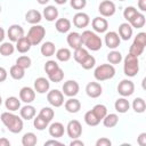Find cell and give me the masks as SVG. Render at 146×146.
I'll list each match as a JSON object with an SVG mask.
<instances>
[{"label": "cell", "mask_w": 146, "mask_h": 146, "mask_svg": "<svg viewBox=\"0 0 146 146\" xmlns=\"http://www.w3.org/2000/svg\"><path fill=\"white\" fill-rule=\"evenodd\" d=\"M0 120L3 123V125L11 132V133H18L23 130L24 123H23V119L16 114H14L10 111L3 112L0 115Z\"/></svg>", "instance_id": "1"}, {"label": "cell", "mask_w": 146, "mask_h": 146, "mask_svg": "<svg viewBox=\"0 0 146 146\" xmlns=\"http://www.w3.org/2000/svg\"><path fill=\"white\" fill-rule=\"evenodd\" d=\"M81 39H82V46H84V48H87L88 50L98 51L103 47V41L100 36L98 35V33L94 31L84 30L81 34Z\"/></svg>", "instance_id": "2"}, {"label": "cell", "mask_w": 146, "mask_h": 146, "mask_svg": "<svg viewBox=\"0 0 146 146\" xmlns=\"http://www.w3.org/2000/svg\"><path fill=\"white\" fill-rule=\"evenodd\" d=\"M115 75V67L112 64H100L94 71V76L97 81H106L113 79Z\"/></svg>", "instance_id": "3"}, {"label": "cell", "mask_w": 146, "mask_h": 146, "mask_svg": "<svg viewBox=\"0 0 146 146\" xmlns=\"http://www.w3.org/2000/svg\"><path fill=\"white\" fill-rule=\"evenodd\" d=\"M123 72L127 76L133 78L139 72V59L138 57L128 54L123 59Z\"/></svg>", "instance_id": "4"}, {"label": "cell", "mask_w": 146, "mask_h": 146, "mask_svg": "<svg viewBox=\"0 0 146 146\" xmlns=\"http://www.w3.org/2000/svg\"><path fill=\"white\" fill-rule=\"evenodd\" d=\"M44 35H46V29L40 24H35L30 27L26 36L30 40L32 46H36L42 42Z\"/></svg>", "instance_id": "5"}, {"label": "cell", "mask_w": 146, "mask_h": 146, "mask_svg": "<svg viewBox=\"0 0 146 146\" xmlns=\"http://www.w3.org/2000/svg\"><path fill=\"white\" fill-rule=\"evenodd\" d=\"M145 46H146V33L145 32H139L135 36L133 42L131 43V46L129 48V54H131L136 57H139L144 52Z\"/></svg>", "instance_id": "6"}, {"label": "cell", "mask_w": 146, "mask_h": 146, "mask_svg": "<svg viewBox=\"0 0 146 146\" xmlns=\"http://www.w3.org/2000/svg\"><path fill=\"white\" fill-rule=\"evenodd\" d=\"M47 100L54 107H60L64 104V94L58 89H52L47 92Z\"/></svg>", "instance_id": "7"}, {"label": "cell", "mask_w": 146, "mask_h": 146, "mask_svg": "<svg viewBox=\"0 0 146 146\" xmlns=\"http://www.w3.org/2000/svg\"><path fill=\"white\" fill-rule=\"evenodd\" d=\"M117 92L122 97H129L135 92V83L129 79H123L117 84Z\"/></svg>", "instance_id": "8"}, {"label": "cell", "mask_w": 146, "mask_h": 146, "mask_svg": "<svg viewBox=\"0 0 146 146\" xmlns=\"http://www.w3.org/2000/svg\"><path fill=\"white\" fill-rule=\"evenodd\" d=\"M66 133L70 138H79L82 135V124L78 120H71L66 125Z\"/></svg>", "instance_id": "9"}, {"label": "cell", "mask_w": 146, "mask_h": 146, "mask_svg": "<svg viewBox=\"0 0 146 146\" xmlns=\"http://www.w3.org/2000/svg\"><path fill=\"white\" fill-rule=\"evenodd\" d=\"M98 11L103 17H111L115 14L116 7L115 3L111 0H104L98 6Z\"/></svg>", "instance_id": "10"}, {"label": "cell", "mask_w": 146, "mask_h": 146, "mask_svg": "<svg viewBox=\"0 0 146 146\" xmlns=\"http://www.w3.org/2000/svg\"><path fill=\"white\" fill-rule=\"evenodd\" d=\"M105 44L108 49H116L120 43H121V39L117 34V32L115 31H110V32H105V38H104Z\"/></svg>", "instance_id": "11"}, {"label": "cell", "mask_w": 146, "mask_h": 146, "mask_svg": "<svg viewBox=\"0 0 146 146\" xmlns=\"http://www.w3.org/2000/svg\"><path fill=\"white\" fill-rule=\"evenodd\" d=\"M62 92L67 96V97H75L79 94L80 90V86L75 80H67L66 82H64L63 88H62Z\"/></svg>", "instance_id": "12"}, {"label": "cell", "mask_w": 146, "mask_h": 146, "mask_svg": "<svg viewBox=\"0 0 146 146\" xmlns=\"http://www.w3.org/2000/svg\"><path fill=\"white\" fill-rule=\"evenodd\" d=\"M90 24V17L87 13L78 11L73 16V25L78 29H84Z\"/></svg>", "instance_id": "13"}, {"label": "cell", "mask_w": 146, "mask_h": 146, "mask_svg": "<svg viewBox=\"0 0 146 146\" xmlns=\"http://www.w3.org/2000/svg\"><path fill=\"white\" fill-rule=\"evenodd\" d=\"M91 26H92L94 32H96V33H105V32H107V29H108V22L103 16L102 17H95L91 21Z\"/></svg>", "instance_id": "14"}, {"label": "cell", "mask_w": 146, "mask_h": 146, "mask_svg": "<svg viewBox=\"0 0 146 146\" xmlns=\"http://www.w3.org/2000/svg\"><path fill=\"white\" fill-rule=\"evenodd\" d=\"M7 36L11 42H16L18 39L24 36V29L18 24H13L7 31Z\"/></svg>", "instance_id": "15"}, {"label": "cell", "mask_w": 146, "mask_h": 146, "mask_svg": "<svg viewBox=\"0 0 146 146\" xmlns=\"http://www.w3.org/2000/svg\"><path fill=\"white\" fill-rule=\"evenodd\" d=\"M33 89L38 94H46L50 89V82L48 79H46L43 76L36 78L34 80V83H33Z\"/></svg>", "instance_id": "16"}, {"label": "cell", "mask_w": 146, "mask_h": 146, "mask_svg": "<svg viewBox=\"0 0 146 146\" xmlns=\"http://www.w3.org/2000/svg\"><path fill=\"white\" fill-rule=\"evenodd\" d=\"M86 94L90 98H98L103 94V87L99 82L92 81L86 86Z\"/></svg>", "instance_id": "17"}, {"label": "cell", "mask_w": 146, "mask_h": 146, "mask_svg": "<svg viewBox=\"0 0 146 146\" xmlns=\"http://www.w3.org/2000/svg\"><path fill=\"white\" fill-rule=\"evenodd\" d=\"M19 99L25 104H31L35 99V90L31 87H23L19 90Z\"/></svg>", "instance_id": "18"}, {"label": "cell", "mask_w": 146, "mask_h": 146, "mask_svg": "<svg viewBox=\"0 0 146 146\" xmlns=\"http://www.w3.org/2000/svg\"><path fill=\"white\" fill-rule=\"evenodd\" d=\"M48 132L52 138H60L64 136L65 128L62 122H52L48 125Z\"/></svg>", "instance_id": "19"}, {"label": "cell", "mask_w": 146, "mask_h": 146, "mask_svg": "<svg viewBox=\"0 0 146 146\" xmlns=\"http://www.w3.org/2000/svg\"><path fill=\"white\" fill-rule=\"evenodd\" d=\"M66 41H67V44L72 49H78V48L82 47L81 34L78 32H68V34L66 36Z\"/></svg>", "instance_id": "20"}, {"label": "cell", "mask_w": 146, "mask_h": 146, "mask_svg": "<svg viewBox=\"0 0 146 146\" xmlns=\"http://www.w3.org/2000/svg\"><path fill=\"white\" fill-rule=\"evenodd\" d=\"M132 33H133V30H132L131 25H130L128 22L120 24L117 34H119V36H120L121 40H124V41L130 40L131 36H132Z\"/></svg>", "instance_id": "21"}, {"label": "cell", "mask_w": 146, "mask_h": 146, "mask_svg": "<svg viewBox=\"0 0 146 146\" xmlns=\"http://www.w3.org/2000/svg\"><path fill=\"white\" fill-rule=\"evenodd\" d=\"M64 107L68 113L75 114L81 110V103L79 99H76L74 97H70L67 100L64 102Z\"/></svg>", "instance_id": "22"}, {"label": "cell", "mask_w": 146, "mask_h": 146, "mask_svg": "<svg viewBox=\"0 0 146 146\" xmlns=\"http://www.w3.org/2000/svg\"><path fill=\"white\" fill-rule=\"evenodd\" d=\"M35 107L32 106L31 104H25L24 106H22L19 108V115L23 120H32L34 116H35Z\"/></svg>", "instance_id": "23"}, {"label": "cell", "mask_w": 146, "mask_h": 146, "mask_svg": "<svg viewBox=\"0 0 146 146\" xmlns=\"http://www.w3.org/2000/svg\"><path fill=\"white\" fill-rule=\"evenodd\" d=\"M42 19V14L36 9H30L25 14V21L32 25L39 24Z\"/></svg>", "instance_id": "24"}, {"label": "cell", "mask_w": 146, "mask_h": 146, "mask_svg": "<svg viewBox=\"0 0 146 146\" xmlns=\"http://www.w3.org/2000/svg\"><path fill=\"white\" fill-rule=\"evenodd\" d=\"M58 14H59L58 13V9L55 6H51V5L46 6V8L42 11V16L48 22H55L58 18Z\"/></svg>", "instance_id": "25"}, {"label": "cell", "mask_w": 146, "mask_h": 146, "mask_svg": "<svg viewBox=\"0 0 146 146\" xmlns=\"http://www.w3.org/2000/svg\"><path fill=\"white\" fill-rule=\"evenodd\" d=\"M71 26H72V23L68 18H57L56 19V23H55V27L56 30L59 32V33H67L70 32L71 30Z\"/></svg>", "instance_id": "26"}, {"label": "cell", "mask_w": 146, "mask_h": 146, "mask_svg": "<svg viewBox=\"0 0 146 146\" xmlns=\"http://www.w3.org/2000/svg\"><path fill=\"white\" fill-rule=\"evenodd\" d=\"M114 108L117 113H121V114H124L129 111L130 108V103L129 100L127 99V97H121V98H117L114 103Z\"/></svg>", "instance_id": "27"}, {"label": "cell", "mask_w": 146, "mask_h": 146, "mask_svg": "<svg viewBox=\"0 0 146 146\" xmlns=\"http://www.w3.org/2000/svg\"><path fill=\"white\" fill-rule=\"evenodd\" d=\"M31 47H32V44H31V42H30V40L27 39V36H22L21 39H18L17 41H16V46H15V49L18 51V52H21V54H25V52H27L30 49H31Z\"/></svg>", "instance_id": "28"}, {"label": "cell", "mask_w": 146, "mask_h": 146, "mask_svg": "<svg viewBox=\"0 0 146 146\" xmlns=\"http://www.w3.org/2000/svg\"><path fill=\"white\" fill-rule=\"evenodd\" d=\"M145 23H146V17H145V15L143 13H139V11L129 22V24L131 25L132 29L133 27L135 29H141V27L145 26Z\"/></svg>", "instance_id": "29"}, {"label": "cell", "mask_w": 146, "mask_h": 146, "mask_svg": "<svg viewBox=\"0 0 146 146\" xmlns=\"http://www.w3.org/2000/svg\"><path fill=\"white\" fill-rule=\"evenodd\" d=\"M5 106L8 111L16 112L21 108V99L15 97V96H10L5 100Z\"/></svg>", "instance_id": "30"}, {"label": "cell", "mask_w": 146, "mask_h": 146, "mask_svg": "<svg viewBox=\"0 0 146 146\" xmlns=\"http://www.w3.org/2000/svg\"><path fill=\"white\" fill-rule=\"evenodd\" d=\"M40 51H41V55L42 56H44V57H51L56 52V46L51 41H46V42L42 43V46L40 48Z\"/></svg>", "instance_id": "31"}, {"label": "cell", "mask_w": 146, "mask_h": 146, "mask_svg": "<svg viewBox=\"0 0 146 146\" xmlns=\"http://www.w3.org/2000/svg\"><path fill=\"white\" fill-rule=\"evenodd\" d=\"M102 121L106 128H114L119 123V116L115 113H110V114L107 113Z\"/></svg>", "instance_id": "32"}, {"label": "cell", "mask_w": 146, "mask_h": 146, "mask_svg": "<svg viewBox=\"0 0 146 146\" xmlns=\"http://www.w3.org/2000/svg\"><path fill=\"white\" fill-rule=\"evenodd\" d=\"M9 74H10V76H11L14 80H22V79L24 78V75H25V70H24L23 67H21L19 65L15 64V65H13V66L10 67Z\"/></svg>", "instance_id": "33"}, {"label": "cell", "mask_w": 146, "mask_h": 146, "mask_svg": "<svg viewBox=\"0 0 146 146\" xmlns=\"http://www.w3.org/2000/svg\"><path fill=\"white\" fill-rule=\"evenodd\" d=\"M38 143L36 135L34 132H26L22 137V145L23 146H34Z\"/></svg>", "instance_id": "34"}, {"label": "cell", "mask_w": 146, "mask_h": 146, "mask_svg": "<svg viewBox=\"0 0 146 146\" xmlns=\"http://www.w3.org/2000/svg\"><path fill=\"white\" fill-rule=\"evenodd\" d=\"M89 55V51L87 48H83V47H80L78 49H74V54H73V57H74V60L79 64H81Z\"/></svg>", "instance_id": "35"}, {"label": "cell", "mask_w": 146, "mask_h": 146, "mask_svg": "<svg viewBox=\"0 0 146 146\" xmlns=\"http://www.w3.org/2000/svg\"><path fill=\"white\" fill-rule=\"evenodd\" d=\"M55 55H56L57 60L59 62H67L72 57V52L68 48H59L58 50H56Z\"/></svg>", "instance_id": "36"}, {"label": "cell", "mask_w": 146, "mask_h": 146, "mask_svg": "<svg viewBox=\"0 0 146 146\" xmlns=\"http://www.w3.org/2000/svg\"><path fill=\"white\" fill-rule=\"evenodd\" d=\"M132 110L136 112V113H144L145 110H146V103L144 100V98L141 97H137L132 100Z\"/></svg>", "instance_id": "37"}, {"label": "cell", "mask_w": 146, "mask_h": 146, "mask_svg": "<svg viewBox=\"0 0 146 146\" xmlns=\"http://www.w3.org/2000/svg\"><path fill=\"white\" fill-rule=\"evenodd\" d=\"M122 54L120 52V51H117V50H115V49H113L112 51H110L108 54H107V60H108V63L110 64H112V65H116V64H120L121 62H122Z\"/></svg>", "instance_id": "38"}, {"label": "cell", "mask_w": 146, "mask_h": 146, "mask_svg": "<svg viewBox=\"0 0 146 146\" xmlns=\"http://www.w3.org/2000/svg\"><path fill=\"white\" fill-rule=\"evenodd\" d=\"M15 51V46L13 44V42H2L0 44V55L7 57V56H10L13 55Z\"/></svg>", "instance_id": "39"}, {"label": "cell", "mask_w": 146, "mask_h": 146, "mask_svg": "<svg viewBox=\"0 0 146 146\" xmlns=\"http://www.w3.org/2000/svg\"><path fill=\"white\" fill-rule=\"evenodd\" d=\"M91 111H92V113L97 116V119H98L99 121H102V120L104 119V116L107 114V107H106L104 104H97V105H95Z\"/></svg>", "instance_id": "40"}, {"label": "cell", "mask_w": 146, "mask_h": 146, "mask_svg": "<svg viewBox=\"0 0 146 146\" xmlns=\"http://www.w3.org/2000/svg\"><path fill=\"white\" fill-rule=\"evenodd\" d=\"M63 79H64V71L60 67L56 68L54 72H51L50 74H48V80L51 81V82H55V83L62 82Z\"/></svg>", "instance_id": "41"}, {"label": "cell", "mask_w": 146, "mask_h": 146, "mask_svg": "<svg viewBox=\"0 0 146 146\" xmlns=\"http://www.w3.org/2000/svg\"><path fill=\"white\" fill-rule=\"evenodd\" d=\"M84 122L89 127H96V125H98L100 123V121L97 119V116L92 113L91 110L88 111V112H86V114H84Z\"/></svg>", "instance_id": "42"}, {"label": "cell", "mask_w": 146, "mask_h": 146, "mask_svg": "<svg viewBox=\"0 0 146 146\" xmlns=\"http://www.w3.org/2000/svg\"><path fill=\"white\" fill-rule=\"evenodd\" d=\"M38 115L41 116L42 119H44L46 121L51 122V120H52L54 116H55V112H54V110H52L51 107H42V108L40 110V112H39Z\"/></svg>", "instance_id": "43"}, {"label": "cell", "mask_w": 146, "mask_h": 146, "mask_svg": "<svg viewBox=\"0 0 146 146\" xmlns=\"http://www.w3.org/2000/svg\"><path fill=\"white\" fill-rule=\"evenodd\" d=\"M33 125H34V128H35L36 130L42 131V130H44L46 128H48L49 122H48V121H46L44 119H42L41 116L36 115V116H34V117H33Z\"/></svg>", "instance_id": "44"}, {"label": "cell", "mask_w": 146, "mask_h": 146, "mask_svg": "<svg viewBox=\"0 0 146 146\" xmlns=\"http://www.w3.org/2000/svg\"><path fill=\"white\" fill-rule=\"evenodd\" d=\"M16 64L19 65L21 67H23L24 70H26V68H29V67L31 66L32 59H31L29 56H26V55H22V56H19V57L16 59Z\"/></svg>", "instance_id": "45"}, {"label": "cell", "mask_w": 146, "mask_h": 146, "mask_svg": "<svg viewBox=\"0 0 146 146\" xmlns=\"http://www.w3.org/2000/svg\"><path fill=\"white\" fill-rule=\"evenodd\" d=\"M81 65V67L82 68H84V70H91L95 65H96V58L92 56V55H88V57L80 64Z\"/></svg>", "instance_id": "46"}, {"label": "cell", "mask_w": 146, "mask_h": 146, "mask_svg": "<svg viewBox=\"0 0 146 146\" xmlns=\"http://www.w3.org/2000/svg\"><path fill=\"white\" fill-rule=\"evenodd\" d=\"M137 13H138V10H137L135 7H132V6H128V7H125L124 10H123V17H124V19L129 23L130 19H131Z\"/></svg>", "instance_id": "47"}, {"label": "cell", "mask_w": 146, "mask_h": 146, "mask_svg": "<svg viewBox=\"0 0 146 146\" xmlns=\"http://www.w3.org/2000/svg\"><path fill=\"white\" fill-rule=\"evenodd\" d=\"M59 67V65L57 64V62H55V60H52V59H50V60H47L46 62V64H44V72L47 73V75L48 74H50L51 72H54L56 68H58Z\"/></svg>", "instance_id": "48"}, {"label": "cell", "mask_w": 146, "mask_h": 146, "mask_svg": "<svg viewBox=\"0 0 146 146\" xmlns=\"http://www.w3.org/2000/svg\"><path fill=\"white\" fill-rule=\"evenodd\" d=\"M70 5L75 10H82L87 6V0H70Z\"/></svg>", "instance_id": "49"}, {"label": "cell", "mask_w": 146, "mask_h": 146, "mask_svg": "<svg viewBox=\"0 0 146 146\" xmlns=\"http://www.w3.org/2000/svg\"><path fill=\"white\" fill-rule=\"evenodd\" d=\"M112 145V141L110 138H106V137H102L99 139H97L96 141V146H111Z\"/></svg>", "instance_id": "50"}, {"label": "cell", "mask_w": 146, "mask_h": 146, "mask_svg": "<svg viewBox=\"0 0 146 146\" xmlns=\"http://www.w3.org/2000/svg\"><path fill=\"white\" fill-rule=\"evenodd\" d=\"M137 143H138V145H140V146H145V145H146V132H141V133L138 136Z\"/></svg>", "instance_id": "51"}, {"label": "cell", "mask_w": 146, "mask_h": 146, "mask_svg": "<svg viewBox=\"0 0 146 146\" xmlns=\"http://www.w3.org/2000/svg\"><path fill=\"white\" fill-rule=\"evenodd\" d=\"M7 76H8V72L5 67L0 66V82H3L7 80Z\"/></svg>", "instance_id": "52"}, {"label": "cell", "mask_w": 146, "mask_h": 146, "mask_svg": "<svg viewBox=\"0 0 146 146\" xmlns=\"http://www.w3.org/2000/svg\"><path fill=\"white\" fill-rule=\"evenodd\" d=\"M70 146H84V143L82 140H80L79 138H74L71 140Z\"/></svg>", "instance_id": "53"}, {"label": "cell", "mask_w": 146, "mask_h": 146, "mask_svg": "<svg viewBox=\"0 0 146 146\" xmlns=\"http://www.w3.org/2000/svg\"><path fill=\"white\" fill-rule=\"evenodd\" d=\"M49 145H63L60 141H58V140H56V139H49V140H47V141H44V146H49Z\"/></svg>", "instance_id": "54"}, {"label": "cell", "mask_w": 146, "mask_h": 146, "mask_svg": "<svg viewBox=\"0 0 146 146\" xmlns=\"http://www.w3.org/2000/svg\"><path fill=\"white\" fill-rule=\"evenodd\" d=\"M138 8L143 13L146 11V0H138Z\"/></svg>", "instance_id": "55"}, {"label": "cell", "mask_w": 146, "mask_h": 146, "mask_svg": "<svg viewBox=\"0 0 146 146\" xmlns=\"http://www.w3.org/2000/svg\"><path fill=\"white\" fill-rule=\"evenodd\" d=\"M0 146H10L9 139H7L6 137H1L0 138Z\"/></svg>", "instance_id": "56"}, {"label": "cell", "mask_w": 146, "mask_h": 146, "mask_svg": "<svg viewBox=\"0 0 146 146\" xmlns=\"http://www.w3.org/2000/svg\"><path fill=\"white\" fill-rule=\"evenodd\" d=\"M5 36H6V32H5V30H3V29L0 26V43L3 41Z\"/></svg>", "instance_id": "57"}, {"label": "cell", "mask_w": 146, "mask_h": 146, "mask_svg": "<svg viewBox=\"0 0 146 146\" xmlns=\"http://www.w3.org/2000/svg\"><path fill=\"white\" fill-rule=\"evenodd\" d=\"M55 1V3H57V5H65L66 2H67V0H54Z\"/></svg>", "instance_id": "58"}, {"label": "cell", "mask_w": 146, "mask_h": 146, "mask_svg": "<svg viewBox=\"0 0 146 146\" xmlns=\"http://www.w3.org/2000/svg\"><path fill=\"white\" fill-rule=\"evenodd\" d=\"M36 1H38L39 5H46V3H48L50 0H36Z\"/></svg>", "instance_id": "59"}, {"label": "cell", "mask_w": 146, "mask_h": 146, "mask_svg": "<svg viewBox=\"0 0 146 146\" xmlns=\"http://www.w3.org/2000/svg\"><path fill=\"white\" fill-rule=\"evenodd\" d=\"M1 105H2V97L0 96V106H1Z\"/></svg>", "instance_id": "60"}, {"label": "cell", "mask_w": 146, "mask_h": 146, "mask_svg": "<svg viewBox=\"0 0 146 146\" xmlns=\"http://www.w3.org/2000/svg\"><path fill=\"white\" fill-rule=\"evenodd\" d=\"M0 13H1V5H0Z\"/></svg>", "instance_id": "61"}, {"label": "cell", "mask_w": 146, "mask_h": 146, "mask_svg": "<svg viewBox=\"0 0 146 146\" xmlns=\"http://www.w3.org/2000/svg\"><path fill=\"white\" fill-rule=\"evenodd\" d=\"M119 1H125V0H119Z\"/></svg>", "instance_id": "62"}]
</instances>
